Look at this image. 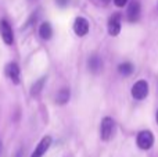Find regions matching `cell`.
Here are the masks:
<instances>
[{
	"instance_id": "1",
	"label": "cell",
	"mask_w": 158,
	"mask_h": 157,
	"mask_svg": "<svg viewBox=\"0 0 158 157\" xmlns=\"http://www.w3.org/2000/svg\"><path fill=\"white\" fill-rule=\"evenodd\" d=\"M114 128H115V122L111 117H104L101 120L100 124V138L103 141H110L114 135Z\"/></svg>"
},
{
	"instance_id": "2",
	"label": "cell",
	"mask_w": 158,
	"mask_h": 157,
	"mask_svg": "<svg viewBox=\"0 0 158 157\" xmlns=\"http://www.w3.org/2000/svg\"><path fill=\"white\" fill-rule=\"evenodd\" d=\"M136 143L142 150L151 149L154 145L153 132H151V131H142V132H139V135H137V138H136Z\"/></svg>"
},
{
	"instance_id": "3",
	"label": "cell",
	"mask_w": 158,
	"mask_h": 157,
	"mask_svg": "<svg viewBox=\"0 0 158 157\" xmlns=\"http://www.w3.org/2000/svg\"><path fill=\"white\" fill-rule=\"evenodd\" d=\"M148 95V83L146 81H137L132 88V96L136 100H143L146 99Z\"/></svg>"
},
{
	"instance_id": "4",
	"label": "cell",
	"mask_w": 158,
	"mask_h": 157,
	"mask_svg": "<svg viewBox=\"0 0 158 157\" xmlns=\"http://www.w3.org/2000/svg\"><path fill=\"white\" fill-rule=\"evenodd\" d=\"M6 74L7 77L13 81V83L18 85L21 82V70H19V66L17 63H10L7 67H6Z\"/></svg>"
},
{
	"instance_id": "5",
	"label": "cell",
	"mask_w": 158,
	"mask_h": 157,
	"mask_svg": "<svg viewBox=\"0 0 158 157\" xmlns=\"http://www.w3.org/2000/svg\"><path fill=\"white\" fill-rule=\"evenodd\" d=\"M89 21L83 17H77L74 22V32L77 33L78 36H85L89 32Z\"/></svg>"
},
{
	"instance_id": "6",
	"label": "cell",
	"mask_w": 158,
	"mask_h": 157,
	"mask_svg": "<svg viewBox=\"0 0 158 157\" xmlns=\"http://www.w3.org/2000/svg\"><path fill=\"white\" fill-rule=\"evenodd\" d=\"M50 145H52V138H50V136L42 138V141L39 142L38 146L35 147V150H33V153L31 155V157H43L44 153L49 150Z\"/></svg>"
},
{
	"instance_id": "7",
	"label": "cell",
	"mask_w": 158,
	"mask_h": 157,
	"mask_svg": "<svg viewBox=\"0 0 158 157\" xmlns=\"http://www.w3.org/2000/svg\"><path fill=\"white\" fill-rule=\"evenodd\" d=\"M0 33H2V38L6 45L13 43V40H14L13 29H11V25L8 24V21H6V19L0 21Z\"/></svg>"
},
{
	"instance_id": "8",
	"label": "cell",
	"mask_w": 158,
	"mask_h": 157,
	"mask_svg": "<svg viewBox=\"0 0 158 157\" xmlns=\"http://www.w3.org/2000/svg\"><path fill=\"white\" fill-rule=\"evenodd\" d=\"M121 32V15L114 14L108 19V33L111 36H118Z\"/></svg>"
},
{
	"instance_id": "9",
	"label": "cell",
	"mask_w": 158,
	"mask_h": 157,
	"mask_svg": "<svg viewBox=\"0 0 158 157\" xmlns=\"http://www.w3.org/2000/svg\"><path fill=\"white\" fill-rule=\"evenodd\" d=\"M126 17H128V21L129 22H136L139 21L140 18V4L139 2H132L128 7V13H126Z\"/></svg>"
},
{
	"instance_id": "10",
	"label": "cell",
	"mask_w": 158,
	"mask_h": 157,
	"mask_svg": "<svg viewBox=\"0 0 158 157\" xmlns=\"http://www.w3.org/2000/svg\"><path fill=\"white\" fill-rule=\"evenodd\" d=\"M87 67H89V70L93 74H97V72H100L101 68H103V61H101V58L98 57V56L93 54V56H90L89 60H87Z\"/></svg>"
},
{
	"instance_id": "11",
	"label": "cell",
	"mask_w": 158,
	"mask_h": 157,
	"mask_svg": "<svg viewBox=\"0 0 158 157\" xmlns=\"http://www.w3.org/2000/svg\"><path fill=\"white\" fill-rule=\"evenodd\" d=\"M39 35H40L42 39H46V40H49V39L52 38V35H53L52 25H50L49 22H43V24L40 25V28H39Z\"/></svg>"
},
{
	"instance_id": "12",
	"label": "cell",
	"mask_w": 158,
	"mask_h": 157,
	"mask_svg": "<svg viewBox=\"0 0 158 157\" xmlns=\"http://www.w3.org/2000/svg\"><path fill=\"white\" fill-rule=\"evenodd\" d=\"M118 71H119V74L123 75V77H129V75L133 74L135 66L132 63H129V61H126V63H122L118 66Z\"/></svg>"
},
{
	"instance_id": "13",
	"label": "cell",
	"mask_w": 158,
	"mask_h": 157,
	"mask_svg": "<svg viewBox=\"0 0 158 157\" xmlns=\"http://www.w3.org/2000/svg\"><path fill=\"white\" fill-rule=\"evenodd\" d=\"M44 82H46V78H40V79L36 81V82L32 85V88H31V96H32V97H38L39 95H40L42 89H43Z\"/></svg>"
},
{
	"instance_id": "14",
	"label": "cell",
	"mask_w": 158,
	"mask_h": 157,
	"mask_svg": "<svg viewBox=\"0 0 158 157\" xmlns=\"http://www.w3.org/2000/svg\"><path fill=\"white\" fill-rule=\"evenodd\" d=\"M69 96H71V93H69V89H65V88H64V89H61V91L57 93L56 102H57L58 104H65V103H68Z\"/></svg>"
},
{
	"instance_id": "15",
	"label": "cell",
	"mask_w": 158,
	"mask_h": 157,
	"mask_svg": "<svg viewBox=\"0 0 158 157\" xmlns=\"http://www.w3.org/2000/svg\"><path fill=\"white\" fill-rule=\"evenodd\" d=\"M114 3L117 7H123V6L128 3V0H114Z\"/></svg>"
},
{
	"instance_id": "16",
	"label": "cell",
	"mask_w": 158,
	"mask_h": 157,
	"mask_svg": "<svg viewBox=\"0 0 158 157\" xmlns=\"http://www.w3.org/2000/svg\"><path fill=\"white\" fill-rule=\"evenodd\" d=\"M56 3H57V6H60V7H65V6H68L69 0H56Z\"/></svg>"
},
{
	"instance_id": "17",
	"label": "cell",
	"mask_w": 158,
	"mask_h": 157,
	"mask_svg": "<svg viewBox=\"0 0 158 157\" xmlns=\"http://www.w3.org/2000/svg\"><path fill=\"white\" fill-rule=\"evenodd\" d=\"M156 118H157V124H158V110H157V117Z\"/></svg>"
},
{
	"instance_id": "18",
	"label": "cell",
	"mask_w": 158,
	"mask_h": 157,
	"mask_svg": "<svg viewBox=\"0 0 158 157\" xmlns=\"http://www.w3.org/2000/svg\"><path fill=\"white\" fill-rule=\"evenodd\" d=\"M0 149H2V142H0Z\"/></svg>"
},
{
	"instance_id": "19",
	"label": "cell",
	"mask_w": 158,
	"mask_h": 157,
	"mask_svg": "<svg viewBox=\"0 0 158 157\" xmlns=\"http://www.w3.org/2000/svg\"><path fill=\"white\" fill-rule=\"evenodd\" d=\"M106 2H107V0H106Z\"/></svg>"
}]
</instances>
